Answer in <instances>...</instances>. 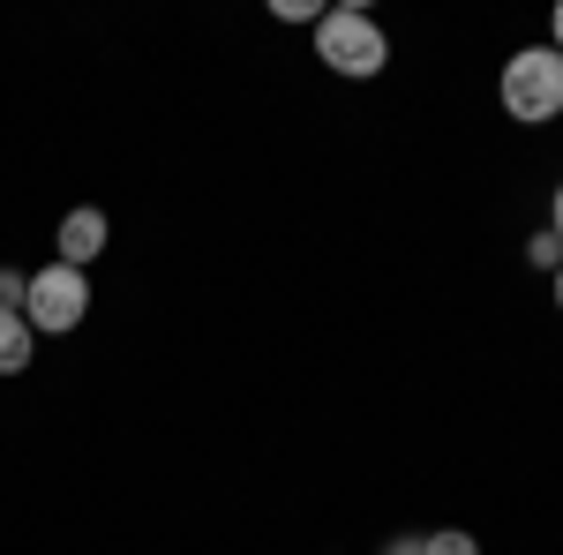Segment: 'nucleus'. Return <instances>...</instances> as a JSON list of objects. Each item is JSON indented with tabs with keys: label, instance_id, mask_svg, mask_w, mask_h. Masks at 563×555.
<instances>
[{
	"label": "nucleus",
	"instance_id": "10",
	"mask_svg": "<svg viewBox=\"0 0 563 555\" xmlns=\"http://www.w3.org/2000/svg\"><path fill=\"white\" fill-rule=\"evenodd\" d=\"M384 555H429V541H390Z\"/></svg>",
	"mask_w": 563,
	"mask_h": 555
},
{
	"label": "nucleus",
	"instance_id": "12",
	"mask_svg": "<svg viewBox=\"0 0 563 555\" xmlns=\"http://www.w3.org/2000/svg\"><path fill=\"white\" fill-rule=\"evenodd\" d=\"M556 53H563V8H556Z\"/></svg>",
	"mask_w": 563,
	"mask_h": 555
},
{
	"label": "nucleus",
	"instance_id": "3",
	"mask_svg": "<svg viewBox=\"0 0 563 555\" xmlns=\"http://www.w3.org/2000/svg\"><path fill=\"white\" fill-rule=\"evenodd\" d=\"M90 315V286H84V270H68V263H45L38 278H31V300H23V323L31 331H76Z\"/></svg>",
	"mask_w": 563,
	"mask_h": 555
},
{
	"label": "nucleus",
	"instance_id": "1",
	"mask_svg": "<svg viewBox=\"0 0 563 555\" xmlns=\"http://www.w3.org/2000/svg\"><path fill=\"white\" fill-rule=\"evenodd\" d=\"M504 113H511V121H533V129L563 113V53L556 45L511 53V68H504Z\"/></svg>",
	"mask_w": 563,
	"mask_h": 555
},
{
	"label": "nucleus",
	"instance_id": "7",
	"mask_svg": "<svg viewBox=\"0 0 563 555\" xmlns=\"http://www.w3.org/2000/svg\"><path fill=\"white\" fill-rule=\"evenodd\" d=\"M429 555H481V541L459 533V525H443V533H429Z\"/></svg>",
	"mask_w": 563,
	"mask_h": 555
},
{
	"label": "nucleus",
	"instance_id": "5",
	"mask_svg": "<svg viewBox=\"0 0 563 555\" xmlns=\"http://www.w3.org/2000/svg\"><path fill=\"white\" fill-rule=\"evenodd\" d=\"M31 338H38V331L0 308V376H23V368H31Z\"/></svg>",
	"mask_w": 563,
	"mask_h": 555
},
{
	"label": "nucleus",
	"instance_id": "9",
	"mask_svg": "<svg viewBox=\"0 0 563 555\" xmlns=\"http://www.w3.org/2000/svg\"><path fill=\"white\" fill-rule=\"evenodd\" d=\"M278 15H286V23H308V15L323 23V8H316V0H278Z\"/></svg>",
	"mask_w": 563,
	"mask_h": 555
},
{
	"label": "nucleus",
	"instance_id": "4",
	"mask_svg": "<svg viewBox=\"0 0 563 555\" xmlns=\"http://www.w3.org/2000/svg\"><path fill=\"white\" fill-rule=\"evenodd\" d=\"M98 248H106V218L90 211V203H84V211H68V218H60V233H53V263L84 270V263L98 256Z\"/></svg>",
	"mask_w": 563,
	"mask_h": 555
},
{
	"label": "nucleus",
	"instance_id": "11",
	"mask_svg": "<svg viewBox=\"0 0 563 555\" xmlns=\"http://www.w3.org/2000/svg\"><path fill=\"white\" fill-rule=\"evenodd\" d=\"M549 233L563 241V180H556V218H549Z\"/></svg>",
	"mask_w": 563,
	"mask_h": 555
},
{
	"label": "nucleus",
	"instance_id": "6",
	"mask_svg": "<svg viewBox=\"0 0 563 555\" xmlns=\"http://www.w3.org/2000/svg\"><path fill=\"white\" fill-rule=\"evenodd\" d=\"M526 263H533V270H563V241L556 233H533V241H526Z\"/></svg>",
	"mask_w": 563,
	"mask_h": 555
},
{
	"label": "nucleus",
	"instance_id": "13",
	"mask_svg": "<svg viewBox=\"0 0 563 555\" xmlns=\"http://www.w3.org/2000/svg\"><path fill=\"white\" fill-rule=\"evenodd\" d=\"M556 300H563V270H556Z\"/></svg>",
	"mask_w": 563,
	"mask_h": 555
},
{
	"label": "nucleus",
	"instance_id": "2",
	"mask_svg": "<svg viewBox=\"0 0 563 555\" xmlns=\"http://www.w3.org/2000/svg\"><path fill=\"white\" fill-rule=\"evenodd\" d=\"M316 60L339 68V76H384L390 45H384V31H376L361 8H331V15L316 23Z\"/></svg>",
	"mask_w": 563,
	"mask_h": 555
},
{
	"label": "nucleus",
	"instance_id": "8",
	"mask_svg": "<svg viewBox=\"0 0 563 555\" xmlns=\"http://www.w3.org/2000/svg\"><path fill=\"white\" fill-rule=\"evenodd\" d=\"M23 300H31V278H23V270H0V308L23 315Z\"/></svg>",
	"mask_w": 563,
	"mask_h": 555
}]
</instances>
